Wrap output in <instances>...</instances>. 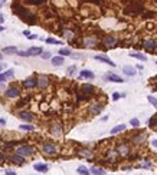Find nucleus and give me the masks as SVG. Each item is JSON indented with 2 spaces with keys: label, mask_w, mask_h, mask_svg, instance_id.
Here are the masks:
<instances>
[{
  "label": "nucleus",
  "mask_w": 157,
  "mask_h": 175,
  "mask_svg": "<svg viewBox=\"0 0 157 175\" xmlns=\"http://www.w3.org/2000/svg\"><path fill=\"white\" fill-rule=\"evenodd\" d=\"M147 100H149V102H150L154 108H157V99L154 98V96H149V98H147Z\"/></svg>",
  "instance_id": "58836bf2"
},
{
  "label": "nucleus",
  "mask_w": 157,
  "mask_h": 175,
  "mask_svg": "<svg viewBox=\"0 0 157 175\" xmlns=\"http://www.w3.org/2000/svg\"><path fill=\"white\" fill-rule=\"evenodd\" d=\"M1 59H3V56H1V52H0V60H1Z\"/></svg>",
  "instance_id": "864d4df0"
},
{
  "label": "nucleus",
  "mask_w": 157,
  "mask_h": 175,
  "mask_svg": "<svg viewBox=\"0 0 157 175\" xmlns=\"http://www.w3.org/2000/svg\"><path fill=\"white\" fill-rule=\"evenodd\" d=\"M40 57H42V59H50V57H52V53H50V52H42V53H40Z\"/></svg>",
  "instance_id": "4c0bfd02"
},
{
  "label": "nucleus",
  "mask_w": 157,
  "mask_h": 175,
  "mask_svg": "<svg viewBox=\"0 0 157 175\" xmlns=\"http://www.w3.org/2000/svg\"><path fill=\"white\" fill-rule=\"evenodd\" d=\"M28 39H30V40H35V39H38V35H32V33H30V35L28 36Z\"/></svg>",
  "instance_id": "a19ab883"
},
{
  "label": "nucleus",
  "mask_w": 157,
  "mask_h": 175,
  "mask_svg": "<svg viewBox=\"0 0 157 175\" xmlns=\"http://www.w3.org/2000/svg\"><path fill=\"white\" fill-rule=\"evenodd\" d=\"M89 172L94 175H105V170H102V168H100V167H92L91 170H89Z\"/></svg>",
  "instance_id": "bb28decb"
},
{
  "label": "nucleus",
  "mask_w": 157,
  "mask_h": 175,
  "mask_svg": "<svg viewBox=\"0 0 157 175\" xmlns=\"http://www.w3.org/2000/svg\"><path fill=\"white\" fill-rule=\"evenodd\" d=\"M77 172H78L79 175H89V174H91V172H89V170H88L86 167H84V165H81V167H78Z\"/></svg>",
  "instance_id": "473e14b6"
},
{
  "label": "nucleus",
  "mask_w": 157,
  "mask_h": 175,
  "mask_svg": "<svg viewBox=\"0 0 157 175\" xmlns=\"http://www.w3.org/2000/svg\"><path fill=\"white\" fill-rule=\"evenodd\" d=\"M6 158H7V157H6V154L0 152V159H1V161H6Z\"/></svg>",
  "instance_id": "c03bdc74"
},
{
  "label": "nucleus",
  "mask_w": 157,
  "mask_h": 175,
  "mask_svg": "<svg viewBox=\"0 0 157 175\" xmlns=\"http://www.w3.org/2000/svg\"><path fill=\"white\" fill-rule=\"evenodd\" d=\"M50 60H52V65H53V66H61V65H64L65 57L58 55V56H55V57H50Z\"/></svg>",
  "instance_id": "412c9836"
},
{
  "label": "nucleus",
  "mask_w": 157,
  "mask_h": 175,
  "mask_svg": "<svg viewBox=\"0 0 157 175\" xmlns=\"http://www.w3.org/2000/svg\"><path fill=\"white\" fill-rule=\"evenodd\" d=\"M75 72H77V68H75V66H69V68H68V70H66V73H68L69 76H72Z\"/></svg>",
  "instance_id": "ea45409f"
},
{
  "label": "nucleus",
  "mask_w": 157,
  "mask_h": 175,
  "mask_svg": "<svg viewBox=\"0 0 157 175\" xmlns=\"http://www.w3.org/2000/svg\"><path fill=\"white\" fill-rule=\"evenodd\" d=\"M1 68H3V66H1V65H0V72H1Z\"/></svg>",
  "instance_id": "5fc2aeb1"
},
{
  "label": "nucleus",
  "mask_w": 157,
  "mask_h": 175,
  "mask_svg": "<svg viewBox=\"0 0 157 175\" xmlns=\"http://www.w3.org/2000/svg\"><path fill=\"white\" fill-rule=\"evenodd\" d=\"M4 3H6V0H0V7H1V6H3Z\"/></svg>",
  "instance_id": "3c124183"
},
{
  "label": "nucleus",
  "mask_w": 157,
  "mask_h": 175,
  "mask_svg": "<svg viewBox=\"0 0 157 175\" xmlns=\"http://www.w3.org/2000/svg\"><path fill=\"white\" fill-rule=\"evenodd\" d=\"M22 131H29V132H32V131H35L36 128L33 126V125H30V124H23V125H20L19 126Z\"/></svg>",
  "instance_id": "2f4dec72"
},
{
  "label": "nucleus",
  "mask_w": 157,
  "mask_h": 175,
  "mask_svg": "<svg viewBox=\"0 0 157 175\" xmlns=\"http://www.w3.org/2000/svg\"><path fill=\"white\" fill-rule=\"evenodd\" d=\"M120 96H121V95H120V93H117V92H116V93H114V95H113V100H118V99H120Z\"/></svg>",
  "instance_id": "79ce46f5"
},
{
  "label": "nucleus",
  "mask_w": 157,
  "mask_h": 175,
  "mask_svg": "<svg viewBox=\"0 0 157 175\" xmlns=\"http://www.w3.org/2000/svg\"><path fill=\"white\" fill-rule=\"evenodd\" d=\"M102 44H104V46H107V47H116V44H117V39H116L114 36L107 35V36L102 39Z\"/></svg>",
  "instance_id": "f8f14e48"
},
{
  "label": "nucleus",
  "mask_w": 157,
  "mask_h": 175,
  "mask_svg": "<svg viewBox=\"0 0 157 175\" xmlns=\"http://www.w3.org/2000/svg\"><path fill=\"white\" fill-rule=\"evenodd\" d=\"M79 76H81V78H85V79H89V81L95 78V75H94V73H92L91 70H86V69H85V70H82Z\"/></svg>",
  "instance_id": "a878e982"
},
{
  "label": "nucleus",
  "mask_w": 157,
  "mask_h": 175,
  "mask_svg": "<svg viewBox=\"0 0 157 175\" xmlns=\"http://www.w3.org/2000/svg\"><path fill=\"white\" fill-rule=\"evenodd\" d=\"M0 32H4V26H1V25H0Z\"/></svg>",
  "instance_id": "603ef678"
},
{
  "label": "nucleus",
  "mask_w": 157,
  "mask_h": 175,
  "mask_svg": "<svg viewBox=\"0 0 157 175\" xmlns=\"http://www.w3.org/2000/svg\"><path fill=\"white\" fill-rule=\"evenodd\" d=\"M72 55V52L69 50V49H59V56H71Z\"/></svg>",
  "instance_id": "c9c22d12"
},
{
  "label": "nucleus",
  "mask_w": 157,
  "mask_h": 175,
  "mask_svg": "<svg viewBox=\"0 0 157 175\" xmlns=\"http://www.w3.org/2000/svg\"><path fill=\"white\" fill-rule=\"evenodd\" d=\"M130 125H131V126H133V128H137V126H138V125H140V121H138V119H137V118H133V119H131V121H130Z\"/></svg>",
  "instance_id": "e433bc0d"
},
{
  "label": "nucleus",
  "mask_w": 157,
  "mask_h": 175,
  "mask_svg": "<svg viewBox=\"0 0 157 175\" xmlns=\"http://www.w3.org/2000/svg\"><path fill=\"white\" fill-rule=\"evenodd\" d=\"M43 50H42V47L39 46H33V47H30L29 50H26V53H28V56H38L40 55Z\"/></svg>",
  "instance_id": "a211bd4d"
},
{
  "label": "nucleus",
  "mask_w": 157,
  "mask_h": 175,
  "mask_svg": "<svg viewBox=\"0 0 157 175\" xmlns=\"http://www.w3.org/2000/svg\"><path fill=\"white\" fill-rule=\"evenodd\" d=\"M38 86V82H36V78L35 76H30L28 79L23 81V88L25 89H33V88Z\"/></svg>",
  "instance_id": "9d476101"
},
{
  "label": "nucleus",
  "mask_w": 157,
  "mask_h": 175,
  "mask_svg": "<svg viewBox=\"0 0 157 175\" xmlns=\"http://www.w3.org/2000/svg\"><path fill=\"white\" fill-rule=\"evenodd\" d=\"M146 138H147V133H146V132H141V133H138L137 136L133 138V142H134V144H141V142L146 141Z\"/></svg>",
  "instance_id": "5701e85b"
},
{
  "label": "nucleus",
  "mask_w": 157,
  "mask_h": 175,
  "mask_svg": "<svg viewBox=\"0 0 157 175\" xmlns=\"http://www.w3.org/2000/svg\"><path fill=\"white\" fill-rule=\"evenodd\" d=\"M122 72H124V75H127V76H134V75L137 73L136 68H134V66H130V65H125V66L122 68Z\"/></svg>",
  "instance_id": "f3484780"
},
{
  "label": "nucleus",
  "mask_w": 157,
  "mask_h": 175,
  "mask_svg": "<svg viewBox=\"0 0 157 175\" xmlns=\"http://www.w3.org/2000/svg\"><path fill=\"white\" fill-rule=\"evenodd\" d=\"M138 12H143V4H140L138 1H136V0H133V3H130V6L125 9V13H128V14H136V13H138Z\"/></svg>",
  "instance_id": "20e7f679"
},
{
  "label": "nucleus",
  "mask_w": 157,
  "mask_h": 175,
  "mask_svg": "<svg viewBox=\"0 0 157 175\" xmlns=\"http://www.w3.org/2000/svg\"><path fill=\"white\" fill-rule=\"evenodd\" d=\"M82 44H84L85 47L94 49V47H97V44H98V40H97V38H94V36H86V38H84V40H82Z\"/></svg>",
  "instance_id": "423d86ee"
},
{
  "label": "nucleus",
  "mask_w": 157,
  "mask_h": 175,
  "mask_svg": "<svg viewBox=\"0 0 157 175\" xmlns=\"http://www.w3.org/2000/svg\"><path fill=\"white\" fill-rule=\"evenodd\" d=\"M36 82H38V88H40V89H46L49 86V78L46 75H39L36 78Z\"/></svg>",
  "instance_id": "6e6552de"
},
{
  "label": "nucleus",
  "mask_w": 157,
  "mask_h": 175,
  "mask_svg": "<svg viewBox=\"0 0 157 175\" xmlns=\"http://www.w3.org/2000/svg\"><path fill=\"white\" fill-rule=\"evenodd\" d=\"M6 175H16V172H13L12 170H6V172H4Z\"/></svg>",
  "instance_id": "37998d69"
},
{
  "label": "nucleus",
  "mask_w": 157,
  "mask_h": 175,
  "mask_svg": "<svg viewBox=\"0 0 157 175\" xmlns=\"http://www.w3.org/2000/svg\"><path fill=\"white\" fill-rule=\"evenodd\" d=\"M23 35H25V36H26V38H28V36H29V35H30V32H29V30H25V32H23Z\"/></svg>",
  "instance_id": "a18cd8bd"
},
{
  "label": "nucleus",
  "mask_w": 157,
  "mask_h": 175,
  "mask_svg": "<svg viewBox=\"0 0 157 175\" xmlns=\"http://www.w3.org/2000/svg\"><path fill=\"white\" fill-rule=\"evenodd\" d=\"M125 129V125L124 124H121V125H116L113 129H111V135H116V133H118V132H122Z\"/></svg>",
  "instance_id": "7c9ffc66"
},
{
  "label": "nucleus",
  "mask_w": 157,
  "mask_h": 175,
  "mask_svg": "<svg viewBox=\"0 0 157 175\" xmlns=\"http://www.w3.org/2000/svg\"><path fill=\"white\" fill-rule=\"evenodd\" d=\"M50 133L53 136H61L62 135V126H61V124H58V122L52 124L50 125Z\"/></svg>",
  "instance_id": "4468645a"
},
{
  "label": "nucleus",
  "mask_w": 157,
  "mask_h": 175,
  "mask_svg": "<svg viewBox=\"0 0 157 175\" xmlns=\"http://www.w3.org/2000/svg\"><path fill=\"white\" fill-rule=\"evenodd\" d=\"M45 42H46V43H49V44H62L61 40L53 39V38H46V39H45Z\"/></svg>",
  "instance_id": "f704fd0d"
},
{
  "label": "nucleus",
  "mask_w": 157,
  "mask_h": 175,
  "mask_svg": "<svg viewBox=\"0 0 157 175\" xmlns=\"http://www.w3.org/2000/svg\"><path fill=\"white\" fill-rule=\"evenodd\" d=\"M12 10H13V13L16 14V16H19L25 23H28V25H36V14L33 13V12H30L28 7H25L22 3H19V1H15L13 4H12Z\"/></svg>",
  "instance_id": "f257e3e1"
},
{
  "label": "nucleus",
  "mask_w": 157,
  "mask_h": 175,
  "mask_svg": "<svg viewBox=\"0 0 157 175\" xmlns=\"http://www.w3.org/2000/svg\"><path fill=\"white\" fill-rule=\"evenodd\" d=\"M0 125H6V121L4 119H0Z\"/></svg>",
  "instance_id": "8fccbe9b"
},
{
  "label": "nucleus",
  "mask_w": 157,
  "mask_h": 175,
  "mask_svg": "<svg viewBox=\"0 0 157 175\" xmlns=\"http://www.w3.org/2000/svg\"><path fill=\"white\" fill-rule=\"evenodd\" d=\"M42 152L45 154V155H49V157H52V155H56L58 154V146L55 145V144H52V142H45V144H42Z\"/></svg>",
  "instance_id": "7ed1b4c3"
},
{
  "label": "nucleus",
  "mask_w": 157,
  "mask_h": 175,
  "mask_svg": "<svg viewBox=\"0 0 157 175\" xmlns=\"http://www.w3.org/2000/svg\"><path fill=\"white\" fill-rule=\"evenodd\" d=\"M1 53H17V47L16 46H6L1 49Z\"/></svg>",
  "instance_id": "c756f323"
},
{
  "label": "nucleus",
  "mask_w": 157,
  "mask_h": 175,
  "mask_svg": "<svg viewBox=\"0 0 157 175\" xmlns=\"http://www.w3.org/2000/svg\"><path fill=\"white\" fill-rule=\"evenodd\" d=\"M94 59H95V60H98V62L107 63V65H110L111 68H114V66H116V63H114L110 57H107V56H104V55H97V56H94Z\"/></svg>",
  "instance_id": "ddd939ff"
},
{
  "label": "nucleus",
  "mask_w": 157,
  "mask_h": 175,
  "mask_svg": "<svg viewBox=\"0 0 157 175\" xmlns=\"http://www.w3.org/2000/svg\"><path fill=\"white\" fill-rule=\"evenodd\" d=\"M33 152H35L33 146H32V145H28V144H25V145H19V146L16 148V154L20 155V157H23V158L33 155Z\"/></svg>",
  "instance_id": "f03ea898"
},
{
  "label": "nucleus",
  "mask_w": 157,
  "mask_h": 175,
  "mask_svg": "<svg viewBox=\"0 0 157 175\" xmlns=\"http://www.w3.org/2000/svg\"><path fill=\"white\" fill-rule=\"evenodd\" d=\"M104 79H105V81H111V82H116V83H122V82H125L122 78H120L118 75L113 73V72H108V73L104 76Z\"/></svg>",
  "instance_id": "9b49d317"
},
{
  "label": "nucleus",
  "mask_w": 157,
  "mask_h": 175,
  "mask_svg": "<svg viewBox=\"0 0 157 175\" xmlns=\"http://www.w3.org/2000/svg\"><path fill=\"white\" fill-rule=\"evenodd\" d=\"M151 145H153V146H156V148H157V139H154V141L151 142Z\"/></svg>",
  "instance_id": "09e8293b"
},
{
  "label": "nucleus",
  "mask_w": 157,
  "mask_h": 175,
  "mask_svg": "<svg viewBox=\"0 0 157 175\" xmlns=\"http://www.w3.org/2000/svg\"><path fill=\"white\" fill-rule=\"evenodd\" d=\"M143 46H144L146 49H149V50H154V49L157 47V42L156 40H153V39H150V40H144Z\"/></svg>",
  "instance_id": "4be33fe9"
},
{
  "label": "nucleus",
  "mask_w": 157,
  "mask_h": 175,
  "mask_svg": "<svg viewBox=\"0 0 157 175\" xmlns=\"http://www.w3.org/2000/svg\"><path fill=\"white\" fill-rule=\"evenodd\" d=\"M0 23H4V17H3V14H0Z\"/></svg>",
  "instance_id": "de8ad7c7"
},
{
  "label": "nucleus",
  "mask_w": 157,
  "mask_h": 175,
  "mask_svg": "<svg viewBox=\"0 0 157 175\" xmlns=\"http://www.w3.org/2000/svg\"><path fill=\"white\" fill-rule=\"evenodd\" d=\"M17 116H19L22 121H25V122H32V121L35 119L33 113L29 112V111H20V112L17 113Z\"/></svg>",
  "instance_id": "0eeeda50"
},
{
  "label": "nucleus",
  "mask_w": 157,
  "mask_h": 175,
  "mask_svg": "<svg viewBox=\"0 0 157 175\" xmlns=\"http://www.w3.org/2000/svg\"><path fill=\"white\" fill-rule=\"evenodd\" d=\"M136 69H138V70H141V69H144V68H143V65H137V66H136Z\"/></svg>",
  "instance_id": "49530a36"
},
{
  "label": "nucleus",
  "mask_w": 157,
  "mask_h": 175,
  "mask_svg": "<svg viewBox=\"0 0 157 175\" xmlns=\"http://www.w3.org/2000/svg\"><path fill=\"white\" fill-rule=\"evenodd\" d=\"M117 152L121 155V157H128V154H130V146H128L127 144H121V145H118Z\"/></svg>",
  "instance_id": "2eb2a0df"
},
{
  "label": "nucleus",
  "mask_w": 157,
  "mask_h": 175,
  "mask_svg": "<svg viewBox=\"0 0 157 175\" xmlns=\"http://www.w3.org/2000/svg\"><path fill=\"white\" fill-rule=\"evenodd\" d=\"M13 75H15L13 69H9L7 72H4V73H0V83H3L4 81H7V79H10V78H13Z\"/></svg>",
  "instance_id": "6ab92c4d"
},
{
  "label": "nucleus",
  "mask_w": 157,
  "mask_h": 175,
  "mask_svg": "<svg viewBox=\"0 0 157 175\" xmlns=\"http://www.w3.org/2000/svg\"><path fill=\"white\" fill-rule=\"evenodd\" d=\"M46 0H23L25 4H29V6H40L43 4Z\"/></svg>",
  "instance_id": "cd10ccee"
},
{
  "label": "nucleus",
  "mask_w": 157,
  "mask_h": 175,
  "mask_svg": "<svg viewBox=\"0 0 157 175\" xmlns=\"http://www.w3.org/2000/svg\"><path fill=\"white\" fill-rule=\"evenodd\" d=\"M62 33H64V36H65V38H66V39H68L69 42H72V40L75 39V33H74L72 30H68V29H64V32H62Z\"/></svg>",
  "instance_id": "393cba45"
},
{
  "label": "nucleus",
  "mask_w": 157,
  "mask_h": 175,
  "mask_svg": "<svg viewBox=\"0 0 157 175\" xmlns=\"http://www.w3.org/2000/svg\"><path fill=\"white\" fill-rule=\"evenodd\" d=\"M10 161L13 162V164H16V165H23L25 164V158L23 157H20V155H12L10 157Z\"/></svg>",
  "instance_id": "aec40b11"
},
{
  "label": "nucleus",
  "mask_w": 157,
  "mask_h": 175,
  "mask_svg": "<svg viewBox=\"0 0 157 175\" xmlns=\"http://www.w3.org/2000/svg\"><path fill=\"white\" fill-rule=\"evenodd\" d=\"M94 90H95V88L92 86V85H89V83H85V85L81 86V92H82V95H85V96L91 95Z\"/></svg>",
  "instance_id": "dca6fc26"
},
{
  "label": "nucleus",
  "mask_w": 157,
  "mask_h": 175,
  "mask_svg": "<svg viewBox=\"0 0 157 175\" xmlns=\"http://www.w3.org/2000/svg\"><path fill=\"white\" fill-rule=\"evenodd\" d=\"M79 155H82V157H86V158H92V152H91L89 149H85V148L79 149Z\"/></svg>",
  "instance_id": "72a5a7b5"
},
{
  "label": "nucleus",
  "mask_w": 157,
  "mask_h": 175,
  "mask_svg": "<svg viewBox=\"0 0 157 175\" xmlns=\"http://www.w3.org/2000/svg\"><path fill=\"white\" fill-rule=\"evenodd\" d=\"M130 56H131V57H136V59H138V60H143V62L147 60V57H146L143 53H138V52H130Z\"/></svg>",
  "instance_id": "c85d7f7f"
},
{
  "label": "nucleus",
  "mask_w": 157,
  "mask_h": 175,
  "mask_svg": "<svg viewBox=\"0 0 157 175\" xmlns=\"http://www.w3.org/2000/svg\"><path fill=\"white\" fill-rule=\"evenodd\" d=\"M33 168H35V171H38V172H48V170H49V167H48L46 164H35Z\"/></svg>",
  "instance_id": "b1692460"
},
{
  "label": "nucleus",
  "mask_w": 157,
  "mask_h": 175,
  "mask_svg": "<svg viewBox=\"0 0 157 175\" xmlns=\"http://www.w3.org/2000/svg\"><path fill=\"white\" fill-rule=\"evenodd\" d=\"M4 95H6V98H9V99H15V98H19L20 96V89L16 86H10L6 89V92H4Z\"/></svg>",
  "instance_id": "39448f33"
},
{
  "label": "nucleus",
  "mask_w": 157,
  "mask_h": 175,
  "mask_svg": "<svg viewBox=\"0 0 157 175\" xmlns=\"http://www.w3.org/2000/svg\"><path fill=\"white\" fill-rule=\"evenodd\" d=\"M101 111H102V105H100V103H91L89 105V108H88V113L89 115H100L101 113Z\"/></svg>",
  "instance_id": "1a4fd4ad"
}]
</instances>
